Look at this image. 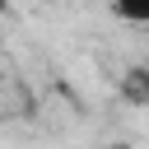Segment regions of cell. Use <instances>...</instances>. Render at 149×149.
Segmentation results:
<instances>
[{
	"label": "cell",
	"mask_w": 149,
	"mask_h": 149,
	"mask_svg": "<svg viewBox=\"0 0 149 149\" xmlns=\"http://www.w3.org/2000/svg\"><path fill=\"white\" fill-rule=\"evenodd\" d=\"M107 149H126V144H107Z\"/></svg>",
	"instance_id": "2"
},
{
	"label": "cell",
	"mask_w": 149,
	"mask_h": 149,
	"mask_svg": "<svg viewBox=\"0 0 149 149\" xmlns=\"http://www.w3.org/2000/svg\"><path fill=\"white\" fill-rule=\"evenodd\" d=\"M5 5H9V0H0V9H5Z\"/></svg>",
	"instance_id": "3"
},
{
	"label": "cell",
	"mask_w": 149,
	"mask_h": 149,
	"mask_svg": "<svg viewBox=\"0 0 149 149\" xmlns=\"http://www.w3.org/2000/svg\"><path fill=\"white\" fill-rule=\"evenodd\" d=\"M112 14L126 23H149V0H112Z\"/></svg>",
	"instance_id": "1"
}]
</instances>
